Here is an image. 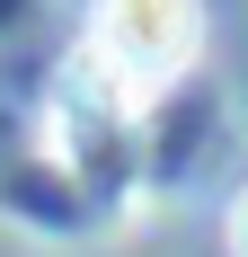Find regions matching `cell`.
Wrapping results in <instances>:
<instances>
[{
	"instance_id": "1",
	"label": "cell",
	"mask_w": 248,
	"mask_h": 257,
	"mask_svg": "<svg viewBox=\"0 0 248 257\" xmlns=\"http://www.w3.org/2000/svg\"><path fill=\"white\" fill-rule=\"evenodd\" d=\"M89 36L124 89H160L204 53V9L195 0H98Z\"/></svg>"
},
{
	"instance_id": "2",
	"label": "cell",
	"mask_w": 248,
	"mask_h": 257,
	"mask_svg": "<svg viewBox=\"0 0 248 257\" xmlns=\"http://www.w3.org/2000/svg\"><path fill=\"white\" fill-rule=\"evenodd\" d=\"M230 248L248 257V195H230Z\"/></svg>"
}]
</instances>
